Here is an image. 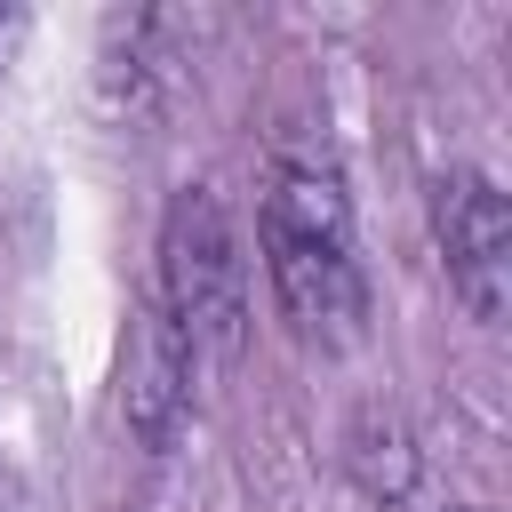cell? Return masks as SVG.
<instances>
[{
  "label": "cell",
  "instance_id": "6da1fadb",
  "mask_svg": "<svg viewBox=\"0 0 512 512\" xmlns=\"http://www.w3.org/2000/svg\"><path fill=\"white\" fill-rule=\"evenodd\" d=\"M264 272L272 304L304 344H360L368 328V288L352 264V200L336 168L320 160H280L264 192Z\"/></svg>",
  "mask_w": 512,
  "mask_h": 512
},
{
  "label": "cell",
  "instance_id": "7a4b0ae2",
  "mask_svg": "<svg viewBox=\"0 0 512 512\" xmlns=\"http://www.w3.org/2000/svg\"><path fill=\"white\" fill-rule=\"evenodd\" d=\"M176 336L200 352H232L240 344V320H248V264H240V240H232V216L208 184H184L160 216V296H152Z\"/></svg>",
  "mask_w": 512,
  "mask_h": 512
},
{
  "label": "cell",
  "instance_id": "3957f363",
  "mask_svg": "<svg viewBox=\"0 0 512 512\" xmlns=\"http://www.w3.org/2000/svg\"><path fill=\"white\" fill-rule=\"evenodd\" d=\"M440 256H448V288L464 296V312L480 328H504L512 312V208L488 176H448L440 184Z\"/></svg>",
  "mask_w": 512,
  "mask_h": 512
},
{
  "label": "cell",
  "instance_id": "277c9868",
  "mask_svg": "<svg viewBox=\"0 0 512 512\" xmlns=\"http://www.w3.org/2000/svg\"><path fill=\"white\" fill-rule=\"evenodd\" d=\"M192 408V344L160 304H136L128 320V376H120V416L144 448H168Z\"/></svg>",
  "mask_w": 512,
  "mask_h": 512
},
{
  "label": "cell",
  "instance_id": "5b68a950",
  "mask_svg": "<svg viewBox=\"0 0 512 512\" xmlns=\"http://www.w3.org/2000/svg\"><path fill=\"white\" fill-rule=\"evenodd\" d=\"M0 512H8V496H0Z\"/></svg>",
  "mask_w": 512,
  "mask_h": 512
}]
</instances>
